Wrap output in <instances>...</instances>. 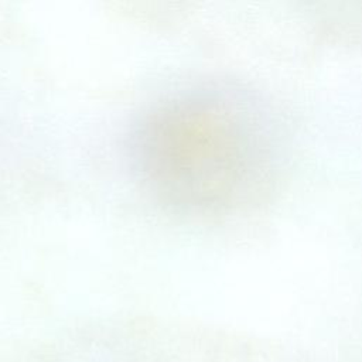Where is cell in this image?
Returning <instances> with one entry per match:
<instances>
[{"label": "cell", "instance_id": "6da1fadb", "mask_svg": "<svg viewBox=\"0 0 362 362\" xmlns=\"http://www.w3.org/2000/svg\"><path fill=\"white\" fill-rule=\"evenodd\" d=\"M257 110L230 90L195 88L157 102L132 150L148 191L177 211L212 214L259 192L272 150Z\"/></svg>", "mask_w": 362, "mask_h": 362}]
</instances>
